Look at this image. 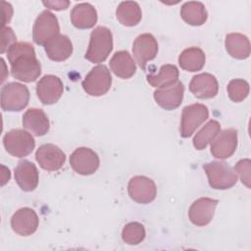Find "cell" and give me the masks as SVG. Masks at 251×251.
<instances>
[{
  "mask_svg": "<svg viewBox=\"0 0 251 251\" xmlns=\"http://www.w3.org/2000/svg\"><path fill=\"white\" fill-rule=\"evenodd\" d=\"M13 77L25 82L35 81L41 74V65L33 46L28 42H16L7 50Z\"/></svg>",
  "mask_w": 251,
  "mask_h": 251,
  "instance_id": "1",
  "label": "cell"
},
{
  "mask_svg": "<svg viewBox=\"0 0 251 251\" xmlns=\"http://www.w3.org/2000/svg\"><path fill=\"white\" fill-rule=\"evenodd\" d=\"M113 49V35L106 26H97L90 33V40L85 59L91 63H102L110 55Z\"/></svg>",
  "mask_w": 251,
  "mask_h": 251,
  "instance_id": "2",
  "label": "cell"
},
{
  "mask_svg": "<svg viewBox=\"0 0 251 251\" xmlns=\"http://www.w3.org/2000/svg\"><path fill=\"white\" fill-rule=\"evenodd\" d=\"M203 169L207 175L209 185L214 189H229L237 182L235 171L225 162L206 163L203 165Z\"/></svg>",
  "mask_w": 251,
  "mask_h": 251,
  "instance_id": "3",
  "label": "cell"
},
{
  "mask_svg": "<svg viewBox=\"0 0 251 251\" xmlns=\"http://www.w3.org/2000/svg\"><path fill=\"white\" fill-rule=\"evenodd\" d=\"M29 101L28 88L19 82H9L1 88V108L6 112L24 110Z\"/></svg>",
  "mask_w": 251,
  "mask_h": 251,
  "instance_id": "4",
  "label": "cell"
},
{
  "mask_svg": "<svg viewBox=\"0 0 251 251\" xmlns=\"http://www.w3.org/2000/svg\"><path fill=\"white\" fill-rule=\"evenodd\" d=\"M83 90L90 96L106 94L112 85V75L105 65H98L91 69L81 82Z\"/></svg>",
  "mask_w": 251,
  "mask_h": 251,
  "instance_id": "5",
  "label": "cell"
},
{
  "mask_svg": "<svg viewBox=\"0 0 251 251\" xmlns=\"http://www.w3.org/2000/svg\"><path fill=\"white\" fill-rule=\"evenodd\" d=\"M3 144L10 155L23 158L33 151L35 140L32 135L25 130L12 129L4 135Z\"/></svg>",
  "mask_w": 251,
  "mask_h": 251,
  "instance_id": "6",
  "label": "cell"
},
{
  "mask_svg": "<svg viewBox=\"0 0 251 251\" xmlns=\"http://www.w3.org/2000/svg\"><path fill=\"white\" fill-rule=\"evenodd\" d=\"M60 31L57 17L48 10L43 11L35 20L32 28L33 41L38 45H45L56 37Z\"/></svg>",
  "mask_w": 251,
  "mask_h": 251,
  "instance_id": "7",
  "label": "cell"
},
{
  "mask_svg": "<svg viewBox=\"0 0 251 251\" xmlns=\"http://www.w3.org/2000/svg\"><path fill=\"white\" fill-rule=\"evenodd\" d=\"M209 117L207 106L200 103L185 106L181 113L180 135L184 138L191 136L196 128Z\"/></svg>",
  "mask_w": 251,
  "mask_h": 251,
  "instance_id": "8",
  "label": "cell"
},
{
  "mask_svg": "<svg viewBox=\"0 0 251 251\" xmlns=\"http://www.w3.org/2000/svg\"><path fill=\"white\" fill-rule=\"evenodd\" d=\"M72 169L81 176L94 174L100 165V160L96 152L87 147L76 148L70 157Z\"/></svg>",
  "mask_w": 251,
  "mask_h": 251,
  "instance_id": "9",
  "label": "cell"
},
{
  "mask_svg": "<svg viewBox=\"0 0 251 251\" xmlns=\"http://www.w3.org/2000/svg\"><path fill=\"white\" fill-rule=\"evenodd\" d=\"M129 197L140 204L152 202L157 195L155 182L144 176H136L130 178L127 185Z\"/></svg>",
  "mask_w": 251,
  "mask_h": 251,
  "instance_id": "10",
  "label": "cell"
},
{
  "mask_svg": "<svg viewBox=\"0 0 251 251\" xmlns=\"http://www.w3.org/2000/svg\"><path fill=\"white\" fill-rule=\"evenodd\" d=\"M64 92V84L56 75H46L36 84V94L44 105H51L59 101Z\"/></svg>",
  "mask_w": 251,
  "mask_h": 251,
  "instance_id": "11",
  "label": "cell"
},
{
  "mask_svg": "<svg viewBox=\"0 0 251 251\" xmlns=\"http://www.w3.org/2000/svg\"><path fill=\"white\" fill-rule=\"evenodd\" d=\"M39 166L48 172L59 171L66 162V154L55 144L47 143L39 146L35 153Z\"/></svg>",
  "mask_w": 251,
  "mask_h": 251,
  "instance_id": "12",
  "label": "cell"
},
{
  "mask_svg": "<svg viewBox=\"0 0 251 251\" xmlns=\"http://www.w3.org/2000/svg\"><path fill=\"white\" fill-rule=\"evenodd\" d=\"M132 53L136 63L141 69H145L147 62L153 60L158 53V43L151 33L138 35L132 44Z\"/></svg>",
  "mask_w": 251,
  "mask_h": 251,
  "instance_id": "13",
  "label": "cell"
},
{
  "mask_svg": "<svg viewBox=\"0 0 251 251\" xmlns=\"http://www.w3.org/2000/svg\"><path fill=\"white\" fill-rule=\"evenodd\" d=\"M184 93V86L177 80L169 86L159 87L154 91L156 103L165 110H175L180 106Z\"/></svg>",
  "mask_w": 251,
  "mask_h": 251,
  "instance_id": "14",
  "label": "cell"
},
{
  "mask_svg": "<svg viewBox=\"0 0 251 251\" xmlns=\"http://www.w3.org/2000/svg\"><path fill=\"white\" fill-rule=\"evenodd\" d=\"M39 220L34 210L24 207L17 210L11 219L13 230L22 236H28L34 233L38 227Z\"/></svg>",
  "mask_w": 251,
  "mask_h": 251,
  "instance_id": "15",
  "label": "cell"
},
{
  "mask_svg": "<svg viewBox=\"0 0 251 251\" xmlns=\"http://www.w3.org/2000/svg\"><path fill=\"white\" fill-rule=\"evenodd\" d=\"M237 147V130L226 128L216 136L211 142V154L217 159L229 158Z\"/></svg>",
  "mask_w": 251,
  "mask_h": 251,
  "instance_id": "16",
  "label": "cell"
},
{
  "mask_svg": "<svg viewBox=\"0 0 251 251\" xmlns=\"http://www.w3.org/2000/svg\"><path fill=\"white\" fill-rule=\"evenodd\" d=\"M218 203V200L208 197H202L194 201L188 211L190 222L197 226H207L214 217Z\"/></svg>",
  "mask_w": 251,
  "mask_h": 251,
  "instance_id": "17",
  "label": "cell"
},
{
  "mask_svg": "<svg viewBox=\"0 0 251 251\" xmlns=\"http://www.w3.org/2000/svg\"><path fill=\"white\" fill-rule=\"evenodd\" d=\"M190 92L198 99L214 98L219 91V83L215 75L203 73L192 77L189 83Z\"/></svg>",
  "mask_w": 251,
  "mask_h": 251,
  "instance_id": "18",
  "label": "cell"
},
{
  "mask_svg": "<svg viewBox=\"0 0 251 251\" xmlns=\"http://www.w3.org/2000/svg\"><path fill=\"white\" fill-rule=\"evenodd\" d=\"M15 179L22 190H34L39 180V174L36 166L28 160L20 161L15 168Z\"/></svg>",
  "mask_w": 251,
  "mask_h": 251,
  "instance_id": "19",
  "label": "cell"
},
{
  "mask_svg": "<svg viewBox=\"0 0 251 251\" xmlns=\"http://www.w3.org/2000/svg\"><path fill=\"white\" fill-rule=\"evenodd\" d=\"M23 126L36 136H43L49 131L50 122L42 109L29 108L23 116Z\"/></svg>",
  "mask_w": 251,
  "mask_h": 251,
  "instance_id": "20",
  "label": "cell"
},
{
  "mask_svg": "<svg viewBox=\"0 0 251 251\" xmlns=\"http://www.w3.org/2000/svg\"><path fill=\"white\" fill-rule=\"evenodd\" d=\"M71 22L76 28H91L97 23V12L89 3L76 4L72 9Z\"/></svg>",
  "mask_w": 251,
  "mask_h": 251,
  "instance_id": "21",
  "label": "cell"
},
{
  "mask_svg": "<svg viewBox=\"0 0 251 251\" xmlns=\"http://www.w3.org/2000/svg\"><path fill=\"white\" fill-rule=\"evenodd\" d=\"M48 58L55 62L67 60L73 54V44L71 39L64 34H58L44 45Z\"/></svg>",
  "mask_w": 251,
  "mask_h": 251,
  "instance_id": "22",
  "label": "cell"
},
{
  "mask_svg": "<svg viewBox=\"0 0 251 251\" xmlns=\"http://www.w3.org/2000/svg\"><path fill=\"white\" fill-rule=\"evenodd\" d=\"M111 71L119 77L127 79L133 76L136 72V65L127 51L116 52L110 60Z\"/></svg>",
  "mask_w": 251,
  "mask_h": 251,
  "instance_id": "23",
  "label": "cell"
},
{
  "mask_svg": "<svg viewBox=\"0 0 251 251\" xmlns=\"http://www.w3.org/2000/svg\"><path fill=\"white\" fill-rule=\"evenodd\" d=\"M225 46L226 52L235 59L244 60L250 55V42L246 35L238 32L228 33L226 36Z\"/></svg>",
  "mask_w": 251,
  "mask_h": 251,
  "instance_id": "24",
  "label": "cell"
},
{
  "mask_svg": "<svg viewBox=\"0 0 251 251\" xmlns=\"http://www.w3.org/2000/svg\"><path fill=\"white\" fill-rule=\"evenodd\" d=\"M180 17L186 24L193 26H199L207 21L208 13L203 3L189 1L181 6Z\"/></svg>",
  "mask_w": 251,
  "mask_h": 251,
  "instance_id": "25",
  "label": "cell"
},
{
  "mask_svg": "<svg viewBox=\"0 0 251 251\" xmlns=\"http://www.w3.org/2000/svg\"><path fill=\"white\" fill-rule=\"evenodd\" d=\"M205 53L199 47L186 48L178 57V64L180 68L184 71L192 73L201 71L205 65Z\"/></svg>",
  "mask_w": 251,
  "mask_h": 251,
  "instance_id": "26",
  "label": "cell"
},
{
  "mask_svg": "<svg viewBox=\"0 0 251 251\" xmlns=\"http://www.w3.org/2000/svg\"><path fill=\"white\" fill-rule=\"evenodd\" d=\"M116 17L123 25L134 26L141 21V8L134 1L121 2L116 10Z\"/></svg>",
  "mask_w": 251,
  "mask_h": 251,
  "instance_id": "27",
  "label": "cell"
},
{
  "mask_svg": "<svg viewBox=\"0 0 251 251\" xmlns=\"http://www.w3.org/2000/svg\"><path fill=\"white\" fill-rule=\"evenodd\" d=\"M178 70L175 65H163L158 74L148 75L147 81L153 87H164L174 84L178 80Z\"/></svg>",
  "mask_w": 251,
  "mask_h": 251,
  "instance_id": "28",
  "label": "cell"
},
{
  "mask_svg": "<svg viewBox=\"0 0 251 251\" xmlns=\"http://www.w3.org/2000/svg\"><path fill=\"white\" fill-rule=\"evenodd\" d=\"M221 131V125L216 120L209 121L194 136L193 146L197 150H203L211 143Z\"/></svg>",
  "mask_w": 251,
  "mask_h": 251,
  "instance_id": "29",
  "label": "cell"
},
{
  "mask_svg": "<svg viewBox=\"0 0 251 251\" xmlns=\"http://www.w3.org/2000/svg\"><path fill=\"white\" fill-rule=\"evenodd\" d=\"M146 232L143 225L137 222L126 224L122 231L123 240L129 245H137L143 241Z\"/></svg>",
  "mask_w": 251,
  "mask_h": 251,
  "instance_id": "30",
  "label": "cell"
},
{
  "mask_svg": "<svg viewBox=\"0 0 251 251\" xmlns=\"http://www.w3.org/2000/svg\"><path fill=\"white\" fill-rule=\"evenodd\" d=\"M228 97L233 102L243 101L249 94V83L241 78L231 79L227 84Z\"/></svg>",
  "mask_w": 251,
  "mask_h": 251,
  "instance_id": "31",
  "label": "cell"
},
{
  "mask_svg": "<svg viewBox=\"0 0 251 251\" xmlns=\"http://www.w3.org/2000/svg\"><path fill=\"white\" fill-rule=\"evenodd\" d=\"M234 171L240 176V179L243 184L250 188V171H251V162L249 159H242L236 163L234 166Z\"/></svg>",
  "mask_w": 251,
  "mask_h": 251,
  "instance_id": "32",
  "label": "cell"
},
{
  "mask_svg": "<svg viewBox=\"0 0 251 251\" xmlns=\"http://www.w3.org/2000/svg\"><path fill=\"white\" fill-rule=\"evenodd\" d=\"M17 41V36L15 35L13 29L9 26L2 27V43H1V53L3 54Z\"/></svg>",
  "mask_w": 251,
  "mask_h": 251,
  "instance_id": "33",
  "label": "cell"
},
{
  "mask_svg": "<svg viewBox=\"0 0 251 251\" xmlns=\"http://www.w3.org/2000/svg\"><path fill=\"white\" fill-rule=\"evenodd\" d=\"M43 5L49 9L61 11V10H66L69 7L70 2L69 1H47V2H43Z\"/></svg>",
  "mask_w": 251,
  "mask_h": 251,
  "instance_id": "34",
  "label": "cell"
}]
</instances>
